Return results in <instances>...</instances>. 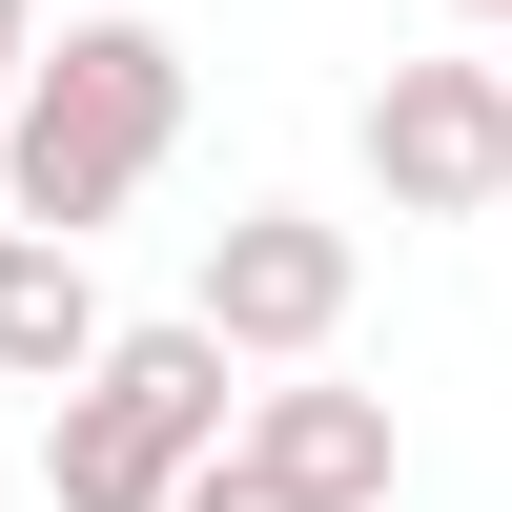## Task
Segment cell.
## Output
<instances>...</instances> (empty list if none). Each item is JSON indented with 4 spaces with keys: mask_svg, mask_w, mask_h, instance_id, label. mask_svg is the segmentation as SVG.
Segmentation results:
<instances>
[{
    "mask_svg": "<svg viewBox=\"0 0 512 512\" xmlns=\"http://www.w3.org/2000/svg\"><path fill=\"white\" fill-rule=\"evenodd\" d=\"M349 144L390 185V226H492L512 205V62H390Z\"/></svg>",
    "mask_w": 512,
    "mask_h": 512,
    "instance_id": "4",
    "label": "cell"
},
{
    "mask_svg": "<svg viewBox=\"0 0 512 512\" xmlns=\"http://www.w3.org/2000/svg\"><path fill=\"white\" fill-rule=\"evenodd\" d=\"M246 472H287L308 512H390V390H328V369H287V390H246Z\"/></svg>",
    "mask_w": 512,
    "mask_h": 512,
    "instance_id": "5",
    "label": "cell"
},
{
    "mask_svg": "<svg viewBox=\"0 0 512 512\" xmlns=\"http://www.w3.org/2000/svg\"><path fill=\"white\" fill-rule=\"evenodd\" d=\"M164 144H185V41L164 21H62L41 82H21V123H0V226L103 246L123 205L164 185Z\"/></svg>",
    "mask_w": 512,
    "mask_h": 512,
    "instance_id": "1",
    "label": "cell"
},
{
    "mask_svg": "<svg viewBox=\"0 0 512 512\" xmlns=\"http://www.w3.org/2000/svg\"><path fill=\"white\" fill-rule=\"evenodd\" d=\"M185 512H308V492H287V472H246V451H226V472H185Z\"/></svg>",
    "mask_w": 512,
    "mask_h": 512,
    "instance_id": "7",
    "label": "cell"
},
{
    "mask_svg": "<svg viewBox=\"0 0 512 512\" xmlns=\"http://www.w3.org/2000/svg\"><path fill=\"white\" fill-rule=\"evenodd\" d=\"M123 349V308H103V267H82V246H41V226H0V369H21L41 410L82 390V369Z\"/></svg>",
    "mask_w": 512,
    "mask_h": 512,
    "instance_id": "6",
    "label": "cell"
},
{
    "mask_svg": "<svg viewBox=\"0 0 512 512\" xmlns=\"http://www.w3.org/2000/svg\"><path fill=\"white\" fill-rule=\"evenodd\" d=\"M21 82H41V0H0V123H21Z\"/></svg>",
    "mask_w": 512,
    "mask_h": 512,
    "instance_id": "8",
    "label": "cell"
},
{
    "mask_svg": "<svg viewBox=\"0 0 512 512\" xmlns=\"http://www.w3.org/2000/svg\"><path fill=\"white\" fill-rule=\"evenodd\" d=\"M451 21H512V0H451Z\"/></svg>",
    "mask_w": 512,
    "mask_h": 512,
    "instance_id": "9",
    "label": "cell"
},
{
    "mask_svg": "<svg viewBox=\"0 0 512 512\" xmlns=\"http://www.w3.org/2000/svg\"><path fill=\"white\" fill-rule=\"evenodd\" d=\"M349 226H328V205H226V226H205V267H185V308L226 328V369H328L349 349Z\"/></svg>",
    "mask_w": 512,
    "mask_h": 512,
    "instance_id": "3",
    "label": "cell"
},
{
    "mask_svg": "<svg viewBox=\"0 0 512 512\" xmlns=\"http://www.w3.org/2000/svg\"><path fill=\"white\" fill-rule=\"evenodd\" d=\"M226 451H246V369H226L205 308L123 328V349L41 410V492L62 512H185V472H226Z\"/></svg>",
    "mask_w": 512,
    "mask_h": 512,
    "instance_id": "2",
    "label": "cell"
},
{
    "mask_svg": "<svg viewBox=\"0 0 512 512\" xmlns=\"http://www.w3.org/2000/svg\"><path fill=\"white\" fill-rule=\"evenodd\" d=\"M492 226H512V205H492Z\"/></svg>",
    "mask_w": 512,
    "mask_h": 512,
    "instance_id": "10",
    "label": "cell"
}]
</instances>
